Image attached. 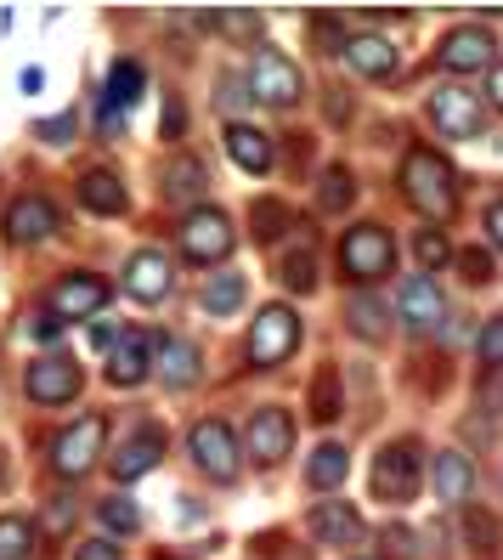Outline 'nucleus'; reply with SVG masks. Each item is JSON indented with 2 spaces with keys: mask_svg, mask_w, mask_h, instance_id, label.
I'll use <instances>...</instances> for the list:
<instances>
[{
  "mask_svg": "<svg viewBox=\"0 0 503 560\" xmlns=\"http://www.w3.org/2000/svg\"><path fill=\"white\" fill-rule=\"evenodd\" d=\"M401 192H408V205L424 210L430 221H453L458 210V182H453V164L430 148H413L401 159Z\"/></svg>",
  "mask_w": 503,
  "mask_h": 560,
  "instance_id": "1",
  "label": "nucleus"
},
{
  "mask_svg": "<svg viewBox=\"0 0 503 560\" xmlns=\"http://www.w3.org/2000/svg\"><path fill=\"white\" fill-rule=\"evenodd\" d=\"M340 267L351 283H379L390 267H396V238L385 233L379 221H362L340 238Z\"/></svg>",
  "mask_w": 503,
  "mask_h": 560,
  "instance_id": "2",
  "label": "nucleus"
},
{
  "mask_svg": "<svg viewBox=\"0 0 503 560\" xmlns=\"http://www.w3.org/2000/svg\"><path fill=\"white\" fill-rule=\"evenodd\" d=\"M419 476H424V447L413 436H401L390 447L374 453V499L385 504H408L419 492Z\"/></svg>",
  "mask_w": 503,
  "mask_h": 560,
  "instance_id": "3",
  "label": "nucleus"
},
{
  "mask_svg": "<svg viewBox=\"0 0 503 560\" xmlns=\"http://www.w3.org/2000/svg\"><path fill=\"white\" fill-rule=\"evenodd\" d=\"M187 453H192V465L204 470L210 481H238V470H244L238 436H232L221 419H198L192 436H187Z\"/></svg>",
  "mask_w": 503,
  "mask_h": 560,
  "instance_id": "4",
  "label": "nucleus"
},
{
  "mask_svg": "<svg viewBox=\"0 0 503 560\" xmlns=\"http://www.w3.org/2000/svg\"><path fill=\"white\" fill-rule=\"evenodd\" d=\"M430 125L442 130V137H453V142L481 137V125H487L481 91H469V85H442V91H430Z\"/></svg>",
  "mask_w": 503,
  "mask_h": 560,
  "instance_id": "5",
  "label": "nucleus"
},
{
  "mask_svg": "<svg viewBox=\"0 0 503 560\" xmlns=\"http://www.w3.org/2000/svg\"><path fill=\"white\" fill-rule=\"evenodd\" d=\"M300 346V317L294 306H266L255 323H249V362L255 369H278V362H289Z\"/></svg>",
  "mask_w": 503,
  "mask_h": 560,
  "instance_id": "6",
  "label": "nucleus"
},
{
  "mask_svg": "<svg viewBox=\"0 0 503 560\" xmlns=\"http://www.w3.org/2000/svg\"><path fill=\"white\" fill-rule=\"evenodd\" d=\"M249 96L266 108H294L300 96H306V80H300V69L283 57V51H255V69H249Z\"/></svg>",
  "mask_w": 503,
  "mask_h": 560,
  "instance_id": "7",
  "label": "nucleus"
},
{
  "mask_svg": "<svg viewBox=\"0 0 503 560\" xmlns=\"http://www.w3.org/2000/svg\"><path fill=\"white\" fill-rule=\"evenodd\" d=\"M232 244H238V233H232V215H221V210H192L182 226V255L192 267H221Z\"/></svg>",
  "mask_w": 503,
  "mask_h": 560,
  "instance_id": "8",
  "label": "nucleus"
},
{
  "mask_svg": "<svg viewBox=\"0 0 503 560\" xmlns=\"http://www.w3.org/2000/svg\"><path fill=\"white\" fill-rule=\"evenodd\" d=\"M103 442H108V424H103V419H80V424H69V431L51 442V470H57L62 481H80V476L96 465Z\"/></svg>",
  "mask_w": 503,
  "mask_h": 560,
  "instance_id": "9",
  "label": "nucleus"
},
{
  "mask_svg": "<svg viewBox=\"0 0 503 560\" xmlns=\"http://www.w3.org/2000/svg\"><path fill=\"white\" fill-rule=\"evenodd\" d=\"M255 465H283L294 453V419L283 408H255L249 413V436H244Z\"/></svg>",
  "mask_w": 503,
  "mask_h": 560,
  "instance_id": "10",
  "label": "nucleus"
},
{
  "mask_svg": "<svg viewBox=\"0 0 503 560\" xmlns=\"http://www.w3.org/2000/svg\"><path fill=\"white\" fill-rule=\"evenodd\" d=\"M23 390H28V402H40V408L74 402L80 397V369H74L69 357H40V362H28Z\"/></svg>",
  "mask_w": 503,
  "mask_h": 560,
  "instance_id": "11",
  "label": "nucleus"
},
{
  "mask_svg": "<svg viewBox=\"0 0 503 560\" xmlns=\"http://www.w3.org/2000/svg\"><path fill=\"white\" fill-rule=\"evenodd\" d=\"M396 312H401V323L413 328V335H435V328L447 323V294L435 289V278H408L401 283V301H396Z\"/></svg>",
  "mask_w": 503,
  "mask_h": 560,
  "instance_id": "12",
  "label": "nucleus"
},
{
  "mask_svg": "<svg viewBox=\"0 0 503 560\" xmlns=\"http://www.w3.org/2000/svg\"><path fill=\"white\" fill-rule=\"evenodd\" d=\"M108 283L96 278V272H69V278H57L51 283V312H57V323L62 317H96L108 306Z\"/></svg>",
  "mask_w": 503,
  "mask_h": 560,
  "instance_id": "13",
  "label": "nucleus"
},
{
  "mask_svg": "<svg viewBox=\"0 0 503 560\" xmlns=\"http://www.w3.org/2000/svg\"><path fill=\"white\" fill-rule=\"evenodd\" d=\"M435 62H442L447 74H481V69H492V35L476 28V23H464V28H453V35L442 40Z\"/></svg>",
  "mask_w": 503,
  "mask_h": 560,
  "instance_id": "14",
  "label": "nucleus"
},
{
  "mask_svg": "<svg viewBox=\"0 0 503 560\" xmlns=\"http://www.w3.org/2000/svg\"><path fill=\"white\" fill-rule=\"evenodd\" d=\"M153 357H159V340L153 335H119L114 346H108V380L114 385H142L148 374H153Z\"/></svg>",
  "mask_w": 503,
  "mask_h": 560,
  "instance_id": "15",
  "label": "nucleus"
},
{
  "mask_svg": "<svg viewBox=\"0 0 503 560\" xmlns=\"http://www.w3.org/2000/svg\"><path fill=\"white\" fill-rule=\"evenodd\" d=\"M159 453H164V431H159V424H142V431H130L125 447L108 458V470H114L119 481H137V476H148V470L159 465Z\"/></svg>",
  "mask_w": 503,
  "mask_h": 560,
  "instance_id": "16",
  "label": "nucleus"
},
{
  "mask_svg": "<svg viewBox=\"0 0 503 560\" xmlns=\"http://www.w3.org/2000/svg\"><path fill=\"white\" fill-rule=\"evenodd\" d=\"M171 260H164L159 249H137L130 255V267H125V289L137 294L142 306H153V301H164V294H171Z\"/></svg>",
  "mask_w": 503,
  "mask_h": 560,
  "instance_id": "17",
  "label": "nucleus"
},
{
  "mask_svg": "<svg viewBox=\"0 0 503 560\" xmlns=\"http://www.w3.org/2000/svg\"><path fill=\"white\" fill-rule=\"evenodd\" d=\"M312 533H317V544H328V549H351V544H362V515H356L346 499H323V504L312 510Z\"/></svg>",
  "mask_w": 503,
  "mask_h": 560,
  "instance_id": "18",
  "label": "nucleus"
},
{
  "mask_svg": "<svg viewBox=\"0 0 503 560\" xmlns=\"http://www.w3.org/2000/svg\"><path fill=\"white\" fill-rule=\"evenodd\" d=\"M435 499L464 510V504H476V465H469L464 453H435Z\"/></svg>",
  "mask_w": 503,
  "mask_h": 560,
  "instance_id": "19",
  "label": "nucleus"
},
{
  "mask_svg": "<svg viewBox=\"0 0 503 560\" xmlns=\"http://www.w3.org/2000/svg\"><path fill=\"white\" fill-rule=\"evenodd\" d=\"M57 233V205L51 199H17L7 210V238L12 244H40Z\"/></svg>",
  "mask_w": 503,
  "mask_h": 560,
  "instance_id": "20",
  "label": "nucleus"
},
{
  "mask_svg": "<svg viewBox=\"0 0 503 560\" xmlns=\"http://www.w3.org/2000/svg\"><path fill=\"white\" fill-rule=\"evenodd\" d=\"M226 153H232V164H238V171H249V176L272 171V137H266V130H255V125H244V119L226 125Z\"/></svg>",
  "mask_w": 503,
  "mask_h": 560,
  "instance_id": "21",
  "label": "nucleus"
},
{
  "mask_svg": "<svg viewBox=\"0 0 503 560\" xmlns=\"http://www.w3.org/2000/svg\"><path fill=\"white\" fill-rule=\"evenodd\" d=\"M171 390H187L198 385V374H204V362H198V346L192 340H159V369H153Z\"/></svg>",
  "mask_w": 503,
  "mask_h": 560,
  "instance_id": "22",
  "label": "nucleus"
},
{
  "mask_svg": "<svg viewBox=\"0 0 503 560\" xmlns=\"http://www.w3.org/2000/svg\"><path fill=\"white\" fill-rule=\"evenodd\" d=\"M142 91H148V69L137 57H119L114 69H108V80H103V96L96 103H108L114 114H125L130 103H142Z\"/></svg>",
  "mask_w": 503,
  "mask_h": 560,
  "instance_id": "23",
  "label": "nucleus"
},
{
  "mask_svg": "<svg viewBox=\"0 0 503 560\" xmlns=\"http://www.w3.org/2000/svg\"><path fill=\"white\" fill-rule=\"evenodd\" d=\"M346 57L362 80H390L396 74V46L385 35H351L346 40Z\"/></svg>",
  "mask_w": 503,
  "mask_h": 560,
  "instance_id": "24",
  "label": "nucleus"
},
{
  "mask_svg": "<svg viewBox=\"0 0 503 560\" xmlns=\"http://www.w3.org/2000/svg\"><path fill=\"white\" fill-rule=\"evenodd\" d=\"M346 323H351V335L367 340V346H379L390 335V312H385L379 294H351V301H346Z\"/></svg>",
  "mask_w": 503,
  "mask_h": 560,
  "instance_id": "25",
  "label": "nucleus"
},
{
  "mask_svg": "<svg viewBox=\"0 0 503 560\" xmlns=\"http://www.w3.org/2000/svg\"><path fill=\"white\" fill-rule=\"evenodd\" d=\"M204 187H210V171L198 159H171V164H164V199H171V205L204 199Z\"/></svg>",
  "mask_w": 503,
  "mask_h": 560,
  "instance_id": "26",
  "label": "nucleus"
},
{
  "mask_svg": "<svg viewBox=\"0 0 503 560\" xmlns=\"http://www.w3.org/2000/svg\"><path fill=\"white\" fill-rule=\"evenodd\" d=\"M80 205H85L91 215H119V210H125L119 176H114V171H85V176H80Z\"/></svg>",
  "mask_w": 503,
  "mask_h": 560,
  "instance_id": "27",
  "label": "nucleus"
},
{
  "mask_svg": "<svg viewBox=\"0 0 503 560\" xmlns=\"http://www.w3.org/2000/svg\"><path fill=\"white\" fill-rule=\"evenodd\" d=\"M351 476V453L340 447V442H323L317 453H312V465H306V481L317 487V492H334Z\"/></svg>",
  "mask_w": 503,
  "mask_h": 560,
  "instance_id": "28",
  "label": "nucleus"
},
{
  "mask_svg": "<svg viewBox=\"0 0 503 560\" xmlns=\"http://www.w3.org/2000/svg\"><path fill=\"white\" fill-rule=\"evenodd\" d=\"M244 294H249V283L238 278V272H215L210 283H204V312L210 317H232L244 306Z\"/></svg>",
  "mask_w": 503,
  "mask_h": 560,
  "instance_id": "29",
  "label": "nucleus"
},
{
  "mask_svg": "<svg viewBox=\"0 0 503 560\" xmlns=\"http://www.w3.org/2000/svg\"><path fill=\"white\" fill-rule=\"evenodd\" d=\"M351 199H356V182H351V171H346V164H328L323 182H317V205H323L328 215H340V210H351Z\"/></svg>",
  "mask_w": 503,
  "mask_h": 560,
  "instance_id": "30",
  "label": "nucleus"
},
{
  "mask_svg": "<svg viewBox=\"0 0 503 560\" xmlns=\"http://www.w3.org/2000/svg\"><path fill=\"white\" fill-rule=\"evenodd\" d=\"M0 560H35V526L23 515H0Z\"/></svg>",
  "mask_w": 503,
  "mask_h": 560,
  "instance_id": "31",
  "label": "nucleus"
},
{
  "mask_svg": "<svg viewBox=\"0 0 503 560\" xmlns=\"http://www.w3.org/2000/svg\"><path fill=\"white\" fill-rule=\"evenodd\" d=\"M340 408H346V397H340V369H323V374L312 380V419L328 424V419H340Z\"/></svg>",
  "mask_w": 503,
  "mask_h": 560,
  "instance_id": "32",
  "label": "nucleus"
},
{
  "mask_svg": "<svg viewBox=\"0 0 503 560\" xmlns=\"http://www.w3.org/2000/svg\"><path fill=\"white\" fill-rule=\"evenodd\" d=\"M278 278H283V289H294V294H312V289H317V260H312L306 249H294V255H283Z\"/></svg>",
  "mask_w": 503,
  "mask_h": 560,
  "instance_id": "33",
  "label": "nucleus"
},
{
  "mask_svg": "<svg viewBox=\"0 0 503 560\" xmlns=\"http://www.w3.org/2000/svg\"><path fill=\"white\" fill-rule=\"evenodd\" d=\"M249 221H255V238H266V244H272V238L283 233V226L294 221V215H289V205H278V199H255Z\"/></svg>",
  "mask_w": 503,
  "mask_h": 560,
  "instance_id": "34",
  "label": "nucleus"
},
{
  "mask_svg": "<svg viewBox=\"0 0 503 560\" xmlns=\"http://www.w3.org/2000/svg\"><path fill=\"white\" fill-rule=\"evenodd\" d=\"M96 515H103V526H108L114 538H125V533H137V526H142V510L130 504V499H119V492H114V499H103V510H96Z\"/></svg>",
  "mask_w": 503,
  "mask_h": 560,
  "instance_id": "35",
  "label": "nucleus"
},
{
  "mask_svg": "<svg viewBox=\"0 0 503 560\" xmlns=\"http://www.w3.org/2000/svg\"><path fill=\"white\" fill-rule=\"evenodd\" d=\"M476 357L487 362L492 374H503V312H498V317H487V328H481V340H476Z\"/></svg>",
  "mask_w": 503,
  "mask_h": 560,
  "instance_id": "36",
  "label": "nucleus"
},
{
  "mask_svg": "<svg viewBox=\"0 0 503 560\" xmlns=\"http://www.w3.org/2000/svg\"><path fill=\"white\" fill-rule=\"evenodd\" d=\"M413 255H419V267H424V272H435V267H447V255H453V249H447V238L435 233V226H424V233L413 238Z\"/></svg>",
  "mask_w": 503,
  "mask_h": 560,
  "instance_id": "37",
  "label": "nucleus"
},
{
  "mask_svg": "<svg viewBox=\"0 0 503 560\" xmlns=\"http://www.w3.org/2000/svg\"><path fill=\"white\" fill-rule=\"evenodd\" d=\"M464 538H469V549H481V555H492V549H498V526H492V515H481V510H469V521H464Z\"/></svg>",
  "mask_w": 503,
  "mask_h": 560,
  "instance_id": "38",
  "label": "nucleus"
},
{
  "mask_svg": "<svg viewBox=\"0 0 503 560\" xmlns=\"http://www.w3.org/2000/svg\"><path fill=\"white\" fill-rule=\"evenodd\" d=\"M249 103H255V96H249V85H244V80H232V74H226V80H221V96H215V108L226 114V125H232V114H244Z\"/></svg>",
  "mask_w": 503,
  "mask_h": 560,
  "instance_id": "39",
  "label": "nucleus"
},
{
  "mask_svg": "<svg viewBox=\"0 0 503 560\" xmlns=\"http://www.w3.org/2000/svg\"><path fill=\"white\" fill-rule=\"evenodd\" d=\"M458 278L476 283V289L492 283V255H487V249H464V255H458Z\"/></svg>",
  "mask_w": 503,
  "mask_h": 560,
  "instance_id": "40",
  "label": "nucleus"
},
{
  "mask_svg": "<svg viewBox=\"0 0 503 560\" xmlns=\"http://www.w3.org/2000/svg\"><path fill=\"white\" fill-rule=\"evenodd\" d=\"M69 526H74V499H69V492H57V499L46 504V533H51V538H62Z\"/></svg>",
  "mask_w": 503,
  "mask_h": 560,
  "instance_id": "41",
  "label": "nucleus"
},
{
  "mask_svg": "<svg viewBox=\"0 0 503 560\" xmlns=\"http://www.w3.org/2000/svg\"><path fill=\"white\" fill-rule=\"evenodd\" d=\"M74 125H80V114L69 108V114H57V119H40L35 137H40V142H74Z\"/></svg>",
  "mask_w": 503,
  "mask_h": 560,
  "instance_id": "42",
  "label": "nucleus"
},
{
  "mask_svg": "<svg viewBox=\"0 0 503 560\" xmlns=\"http://www.w3.org/2000/svg\"><path fill=\"white\" fill-rule=\"evenodd\" d=\"M385 555L390 560H413L419 555V538L408 533V526H390V533H385Z\"/></svg>",
  "mask_w": 503,
  "mask_h": 560,
  "instance_id": "43",
  "label": "nucleus"
},
{
  "mask_svg": "<svg viewBox=\"0 0 503 560\" xmlns=\"http://www.w3.org/2000/svg\"><path fill=\"white\" fill-rule=\"evenodd\" d=\"M312 35L323 40V51H346V40H340V18H312Z\"/></svg>",
  "mask_w": 503,
  "mask_h": 560,
  "instance_id": "44",
  "label": "nucleus"
},
{
  "mask_svg": "<svg viewBox=\"0 0 503 560\" xmlns=\"http://www.w3.org/2000/svg\"><path fill=\"white\" fill-rule=\"evenodd\" d=\"M215 28H226V35H255L260 28V18L255 12H226V18H210Z\"/></svg>",
  "mask_w": 503,
  "mask_h": 560,
  "instance_id": "45",
  "label": "nucleus"
},
{
  "mask_svg": "<svg viewBox=\"0 0 503 560\" xmlns=\"http://www.w3.org/2000/svg\"><path fill=\"white\" fill-rule=\"evenodd\" d=\"M74 560H119V544L114 538H91V544L74 549Z\"/></svg>",
  "mask_w": 503,
  "mask_h": 560,
  "instance_id": "46",
  "label": "nucleus"
},
{
  "mask_svg": "<svg viewBox=\"0 0 503 560\" xmlns=\"http://www.w3.org/2000/svg\"><path fill=\"white\" fill-rule=\"evenodd\" d=\"M487 238L503 249V199H498V205H487Z\"/></svg>",
  "mask_w": 503,
  "mask_h": 560,
  "instance_id": "47",
  "label": "nucleus"
},
{
  "mask_svg": "<svg viewBox=\"0 0 503 560\" xmlns=\"http://www.w3.org/2000/svg\"><path fill=\"white\" fill-rule=\"evenodd\" d=\"M487 96H492V108H503V62L487 74Z\"/></svg>",
  "mask_w": 503,
  "mask_h": 560,
  "instance_id": "48",
  "label": "nucleus"
},
{
  "mask_svg": "<svg viewBox=\"0 0 503 560\" xmlns=\"http://www.w3.org/2000/svg\"><path fill=\"white\" fill-rule=\"evenodd\" d=\"M164 137H182V103L164 108Z\"/></svg>",
  "mask_w": 503,
  "mask_h": 560,
  "instance_id": "49",
  "label": "nucleus"
},
{
  "mask_svg": "<svg viewBox=\"0 0 503 560\" xmlns=\"http://www.w3.org/2000/svg\"><path fill=\"white\" fill-rule=\"evenodd\" d=\"M119 335H114V323H91V346H114Z\"/></svg>",
  "mask_w": 503,
  "mask_h": 560,
  "instance_id": "50",
  "label": "nucleus"
},
{
  "mask_svg": "<svg viewBox=\"0 0 503 560\" xmlns=\"http://www.w3.org/2000/svg\"><path fill=\"white\" fill-rule=\"evenodd\" d=\"M481 397H487V402H492V413H503V380H492V385H487V390H481Z\"/></svg>",
  "mask_w": 503,
  "mask_h": 560,
  "instance_id": "51",
  "label": "nucleus"
}]
</instances>
